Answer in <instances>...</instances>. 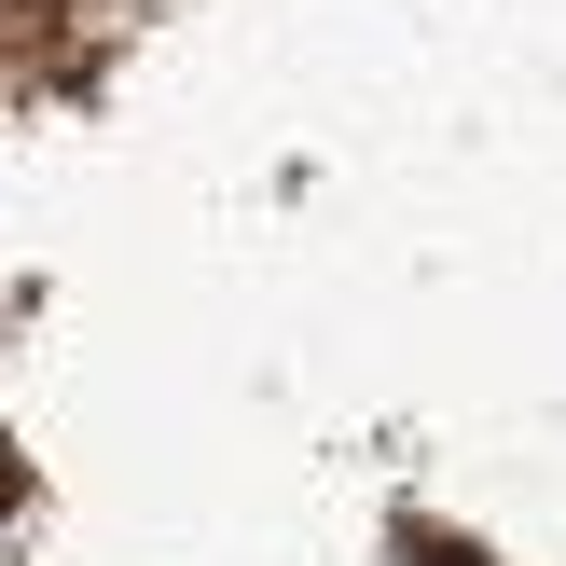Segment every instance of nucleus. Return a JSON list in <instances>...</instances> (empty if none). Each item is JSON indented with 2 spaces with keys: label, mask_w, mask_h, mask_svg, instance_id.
Returning <instances> with one entry per match:
<instances>
[{
  "label": "nucleus",
  "mask_w": 566,
  "mask_h": 566,
  "mask_svg": "<svg viewBox=\"0 0 566 566\" xmlns=\"http://www.w3.org/2000/svg\"><path fill=\"white\" fill-rule=\"evenodd\" d=\"M401 566H484V553H470L457 525H401Z\"/></svg>",
  "instance_id": "obj_1"
}]
</instances>
